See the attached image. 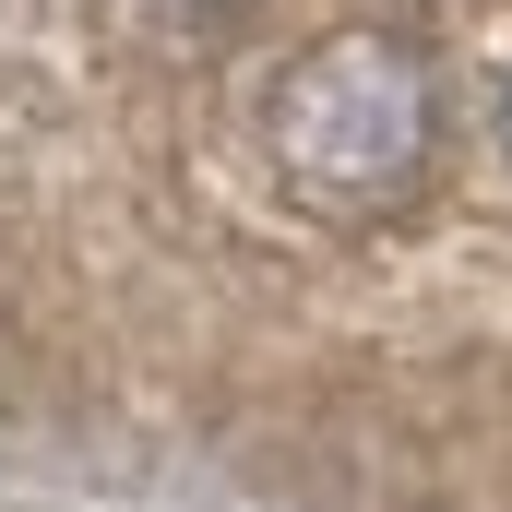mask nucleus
Listing matches in <instances>:
<instances>
[{
    "label": "nucleus",
    "mask_w": 512,
    "mask_h": 512,
    "mask_svg": "<svg viewBox=\"0 0 512 512\" xmlns=\"http://www.w3.org/2000/svg\"><path fill=\"white\" fill-rule=\"evenodd\" d=\"M167 12H191V24H227V12H251V0H167Z\"/></svg>",
    "instance_id": "2"
},
{
    "label": "nucleus",
    "mask_w": 512,
    "mask_h": 512,
    "mask_svg": "<svg viewBox=\"0 0 512 512\" xmlns=\"http://www.w3.org/2000/svg\"><path fill=\"white\" fill-rule=\"evenodd\" d=\"M501 155H512V84H501Z\"/></svg>",
    "instance_id": "3"
},
{
    "label": "nucleus",
    "mask_w": 512,
    "mask_h": 512,
    "mask_svg": "<svg viewBox=\"0 0 512 512\" xmlns=\"http://www.w3.org/2000/svg\"><path fill=\"white\" fill-rule=\"evenodd\" d=\"M262 155L310 215H393L429 155H441V72L405 36H310L274 96H262Z\"/></svg>",
    "instance_id": "1"
}]
</instances>
